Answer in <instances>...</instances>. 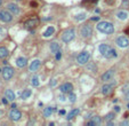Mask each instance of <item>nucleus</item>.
Returning <instances> with one entry per match:
<instances>
[{"instance_id": "1", "label": "nucleus", "mask_w": 129, "mask_h": 126, "mask_svg": "<svg viewBox=\"0 0 129 126\" xmlns=\"http://www.w3.org/2000/svg\"><path fill=\"white\" fill-rule=\"evenodd\" d=\"M97 30L102 33H105V35H111V33L114 32V25L110 22H106V21H102L100 22L98 24L96 25Z\"/></svg>"}, {"instance_id": "2", "label": "nucleus", "mask_w": 129, "mask_h": 126, "mask_svg": "<svg viewBox=\"0 0 129 126\" xmlns=\"http://www.w3.org/2000/svg\"><path fill=\"white\" fill-rule=\"evenodd\" d=\"M74 38H75V31H74V29H67V30H65L64 32L62 33V40L64 41L65 44L72 41Z\"/></svg>"}, {"instance_id": "3", "label": "nucleus", "mask_w": 129, "mask_h": 126, "mask_svg": "<svg viewBox=\"0 0 129 126\" xmlns=\"http://www.w3.org/2000/svg\"><path fill=\"white\" fill-rule=\"evenodd\" d=\"M80 35L82 38H89L93 35V25L88 24V23L82 25L80 29Z\"/></svg>"}, {"instance_id": "4", "label": "nucleus", "mask_w": 129, "mask_h": 126, "mask_svg": "<svg viewBox=\"0 0 129 126\" xmlns=\"http://www.w3.org/2000/svg\"><path fill=\"white\" fill-rule=\"evenodd\" d=\"M89 59H90V54H89V52L83 51L77 56V62H78L79 64H86L87 62L89 61Z\"/></svg>"}, {"instance_id": "5", "label": "nucleus", "mask_w": 129, "mask_h": 126, "mask_svg": "<svg viewBox=\"0 0 129 126\" xmlns=\"http://www.w3.org/2000/svg\"><path fill=\"white\" fill-rule=\"evenodd\" d=\"M0 21L5 22V23H9L13 21V14L9 11H0Z\"/></svg>"}, {"instance_id": "6", "label": "nucleus", "mask_w": 129, "mask_h": 126, "mask_svg": "<svg viewBox=\"0 0 129 126\" xmlns=\"http://www.w3.org/2000/svg\"><path fill=\"white\" fill-rule=\"evenodd\" d=\"M14 76V69L11 67H8V65H6L5 68L2 69V77L5 80H9L11 79Z\"/></svg>"}, {"instance_id": "7", "label": "nucleus", "mask_w": 129, "mask_h": 126, "mask_svg": "<svg viewBox=\"0 0 129 126\" xmlns=\"http://www.w3.org/2000/svg\"><path fill=\"white\" fill-rule=\"evenodd\" d=\"M116 44L121 48H126L129 46V39L125 36H121V37H118L116 39Z\"/></svg>"}, {"instance_id": "8", "label": "nucleus", "mask_w": 129, "mask_h": 126, "mask_svg": "<svg viewBox=\"0 0 129 126\" xmlns=\"http://www.w3.org/2000/svg\"><path fill=\"white\" fill-rule=\"evenodd\" d=\"M22 117V112L17 109H11L10 112H9V118H10L13 121H18Z\"/></svg>"}, {"instance_id": "9", "label": "nucleus", "mask_w": 129, "mask_h": 126, "mask_svg": "<svg viewBox=\"0 0 129 126\" xmlns=\"http://www.w3.org/2000/svg\"><path fill=\"white\" fill-rule=\"evenodd\" d=\"M72 89H73V85L71 83H64V84H62V85L59 86V91H61V93H63V94L71 93Z\"/></svg>"}, {"instance_id": "10", "label": "nucleus", "mask_w": 129, "mask_h": 126, "mask_svg": "<svg viewBox=\"0 0 129 126\" xmlns=\"http://www.w3.org/2000/svg\"><path fill=\"white\" fill-rule=\"evenodd\" d=\"M7 9H8L13 15H18V14L21 13V8H19L16 4H13V3H10V4L7 5Z\"/></svg>"}, {"instance_id": "11", "label": "nucleus", "mask_w": 129, "mask_h": 126, "mask_svg": "<svg viewBox=\"0 0 129 126\" xmlns=\"http://www.w3.org/2000/svg\"><path fill=\"white\" fill-rule=\"evenodd\" d=\"M38 24H39V20L38 19H31V20H27V21L25 22V28H26L27 30H31V29L37 27Z\"/></svg>"}, {"instance_id": "12", "label": "nucleus", "mask_w": 129, "mask_h": 126, "mask_svg": "<svg viewBox=\"0 0 129 126\" xmlns=\"http://www.w3.org/2000/svg\"><path fill=\"white\" fill-rule=\"evenodd\" d=\"M112 88H113V85L111 84H105V85L102 86V94L103 95H110L112 93Z\"/></svg>"}, {"instance_id": "13", "label": "nucleus", "mask_w": 129, "mask_h": 126, "mask_svg": "<svg viewBox=\"0 0 129 126\" xmlns=\"http://www.w3.org/2000/svg\"><path fill=\"white\" fill-rule=\"evenodd\" d=\"M41 65V61L40 60H34V61L31 62V64H30V71H32V72H35Z\"/></svg>"}, {"instance_id": "14", "label": "nucleus", "mask_w": 129, "mask_h": 126, "mask_svg": "<svg viewBox=\"0 0 129 126\" xmlns=\"http://www.w3.org/2000/svg\"><path fill=\"white\" fill-rule=\"evenodd\" d=\"M113 76H114V70H113V69L108 70V71H106V72L102 76V80H104V81L111 80V79L113 78Z\"/></svg>"}, {"instance_id": "15", "label": "nucleus", "mask_w": 129, "mask_h": 126, "mask_svg": "<svg viewBox=\"0 0 129 126\" xmlns=\"http://www.w3.org/2000/svg\"><path fill=\"white\" fill-rule=\"evenodd\" d=\"M101 124H102V118H101L100 116H95V117H93L92 120L88 121L87 125L88 126H94V125H101Z\"/></svg>"}, {"instance_id": "16", "label": "nucleus", "mask_w": 129, "mask_h": 126, "mask_svg": "<svg viewBox=\"0 0 129 126\" xmlns=\"http://www.w3.org/2000/svg\"><path fill=\"white\" fill-rule=\"evenodd\" d=\"M110 48H111V46H109L108 44H102V45L100 46V48H98V49H100V53L102 54L103 56H105Z\"/></svg>"}, {"instance_id": "17", "label": "nucleus", "mask_w": 129, "mask_h": 126, "mask_svg": "<svg viewBox=\"0 0 129 126\" xmlns=\"http://www.w3.org/2000/svg\"><path fill=\"white\" fill-rule=\"evenodd\" d=\"M26 64H27V59H25V57H18L16 60V65L18 68H24Z\"/></svg>"}, {"instance_id": "18", "label": "nucleus", "mask_w": 129, "mask_h": 126, "mask_svg": "<svg viewBox=\"0 0 129 126\" xmlns=\"http://www.w3.org/2000/svg\"><path fill=\"white\" fill-rule=\"evenodd\" d=\"M128 16H129V14L127 13L126 11H119L118 13H117V17H118L119 20H127L128 19Z\"/></svg>"}, {"instance_id": "19", "label": "nucleus", "mask_w": 129, "mask_h": 126, "mask_svg": "<svg viewBox=\"0 0 129 126\" xmlns=\"http://www.w3.org/2000/svg\"><path fill=\"white\" fill-rule=\"evenodd\" d=\"M5 96L9 100V101H14L15 100V93L11 89H6L5 91Z\"/></svg>"}, {"instance_id": "20", "label": "nucleus", "mask_w": 129, "mask_h": 126, "mask_svg": "<svg viewBox=\"0 0 129 126\" xmlns=\"http://www.w3.org/2000/svg\"><path fill=\"white\" fill-rule=\"evenodd\" d=\"M61 49V47H59V44L58 43H56V41H53V43L50 44V51H51V53H54V54H56L57 52Z\"/></svg>"}, {"instance_id": "21", "label": "nucleus", "mask_w": 129, "mask_h": 126, "mask_svg": "<svg viewBox=\"0 0 129 126\" xmlns=\"http://www.w3.org/2000/svg\"><path fill=\"white\" fill-rule=\"evenodd\" d=\"M54 32H55V28H54V27H48L46 31L43 32V37H45V38H48V37H50V36L54 35Z\"/></svg>"}, {"instance_id": "22", "label": "nucleus", "mask_w": 129, "mask_h": 126, "mask_svg": "<svg viewBox=\"0 0 129 126\" xmlns=\"http://www.w3.org/2000/svg\"><path fill=\"white\" fill-rule=\"evenodd\" d=\"M104 57H106V59H112V57H117V52H116V49L113 48V47H111Z\"/></svg>"}, {"instance_id": "23", "label": "nucleus", "mask_w": 129, "mask_h": 126, "mask_svg": "<svg viewBox=\"0 0 129 126\" xmlns=\"http://www.w3.org/2000/svg\"><path fill=\"white\" fill-rule=\"evenodd\" d=\"M79 112H80V110L79 109H73V110H71L70 112H69V115H67V120H71L73 117H75L77 115H79Z\"/></svg>"}, {"instance_id": "24", "label": "nucleus", "mask_w": 129, "mask_h": 126, "mask_svg": "<svg viewBox=\"0 0 129 126\" xmlns=\"http://www.w3.org/2000/svg\"><path fill=\"white\" fill-rule=\"evenodd\" d=\"M9 55V52L6 47H0V59H5Z\"/></svg>"}, {"instance_id": "25", "label": "nucleus", "mask_w": 129, "mask_h": 126, "mask_svg": "<svg viewBox=\"0 0 129 126\" xmlns=\"http://www.w3.org/2000/svg\"><path fill=\"white\" fill-rule=\"evenodd\" d=\"M54 108L53 107H47V108H45L43 109V116L45 117H50V115L53 113V111H54Z\"/></svg>"}, {"instance_id": "26", "label": "nucleus", "mask_w": 129, "mask_h": 126, "mask_svg": "<svg viewBox=\"0 0 129 126\" xmlns=\"http://www.w3.org/2000/svg\"><path fill=\"white\" fill-rule=\"evenodd\" d=\"M31 93H32V92H31V89H24V91H23V93H22V95H21V97H22V100H26L27 97L30 96V95H31Z\"/></svg>"}, {"instance_id": "27", "label": "nucleus", "mask_w": 129, "mask_h": 126, "mask_svg": "<svg viewBox=\"0 0 129 126\" xmlns=\"http://www.w3.org/2000/svg\"><path fill=\"white\" fill-rule=\"evenodd\" d=\"M31 84H32V86H34V87H38V86L40 85L39 77H38V76H34V77L32 78V81H31Z\"/></svg>"}, {"instance_id": "28", "label": "nucleus", "mask_w": 129, "mask_h": 126, "mask_svg": "<svg viewBox=\"0 0 129 126\" xmlns=\"http://www.w3.org/2000/svg\"><path fill=\"white\" fill-rule=\"evenodd\" d=\"M86 13H81V14H78V15H77V16L74 17L75 20H77V21H81V20H85L86 19Z\"/></svg>"}, {"instance_id": "29", "label": "nucleus", "mask_w": 129, "mask_h": 126, "mask_svg": "<svg viewBox=\"0 0 129 126\" xmlns=\"http://www.w3.org/2000/svg\"><path fill=\"white\" fill-rule=\"evenodd\" d=\"M122 92H124L125 94H128L129 93V83H127L126 85L122 87Z\"/></svg>"}, {"instance_id": "30", "label": "nucleus", "mask_w": 129, "mask_h": 126, "mask_svg": "<svg viewBox=\"0 0 129 126\" xmlns=\"http://www.w3.org/2000/svg\"><path fill=\"white\" fill-rule=\"evenodd\" d=\"M113 118H114V113H113V112L108 113V115L105 116V119H106V120H112Z\"/></svg>"}, {"instance_id": "31", "label": "nucleus", "mask_w": 129, "mask_h": 126, "mask_svg": "<svg viewBox=\"0 0 129 126\" xmlns=\"http://www.w3.org/2000/svg\"><path fill=\"white\" fill-rule=\"evenodd\" d=\"M69 99H70V102H75L77 96H75L74 93H72V92H71V93H70V97H69Z\"/></svg>"}, {"instance_id": "32", "label": "nucleus", "mask_w": 129, "mask_h": 126, "mask_svg": "<svg viewBox=\"0 0 129 126\" xmlns=\"http://www.w3.org/2000/svg\"><path fill=\"white\" fill-rule=\"evenodd\" d=\"M61 56H62V51L59 49V51L57 52L56 54H55V59H56V60H59V59H61Z\"/></svg>"}, {"instance_id": "33", "label": "nucleus", "mask_w": 129, "mask_h": 126, "mask_svg": "<svg viewBox=\"0 0 129 126\" xmlns=\"http://www.w3.org/2000/svg\"><path fill=\"white\" fill-rule=\"evenodd\" d=\"M56 83H57L56 79H51V81H50V86H51V87H54V86L56 85Z\"/></svg>"}, {"instance_id": "34", "label": "nucleus", "mask_w": 129, "mask_h": 126, "mask_svg": "<svg viewBox=\"0 0 129 126\" xmlns=\"http://www.w3.org/2000/svg\"><path fill=\"white\" fill-rule=\"evenodd\" d=\"M8 101H9V100L7 99V97H6V96L2 99V103H3V104H7V103H8Z\"/></svg>"}, {"instance_id": "35", "label": "nucleus", "mask_w": 129, "mask_h": 126, "mask_svg": "<svg viewBox=\"0 0 129 126\" xmlns=\"http://www.w3.org/2000/svg\"><path fill=\"white\" fill-rule=\"evenodd\" d=\"M128 5H129V0H125V1H124V5H122V6H124V7H127Z\"/></svg>"}, {"instance_id": "36", "label": "nucleus", "mask_w": 129, "mask_h": 126, "mask_svg": "<svg viewBox=\"0 0 129 126\" xmlns=\"http://www.w3.org/2000/svg\"><path fill=\"white\" fill-rule=\"evenodd\" d=\"M121 110V108L119 107V105H116V107H114V111H117V112H118V111H120Z\"/></svg>"}, {"instance_id": "37", "label": "nucleus", "mask_w": 129, "mask_h": 126, "mask_svg": "<svg viewBox=\"0 0 129 126\" xmlns=\"http://www.w3.org/2000/svg\"><path fill=\"white\" fill-rule=\"evenodd\" d=\"M65 113H66V111H65V110H59V115H65Z\"/></svg>"}, {"instance_id": "38", "label": "nucleus", "mask_w": 129, "mask_h": 126, "mask_svg": "<svg viewBox=\"0 0 129 126\" xmlns=\"http://www.w3.org/2000/svg\"><path fill=\"white\" fill-rule=\"evenodd\" d=\"M98 20H100V17H93L92 21H98Z\"/></svg>"}, {"instance_id": "39", "label": "nucleus", "mask_w": 129, "mask_h": 126, "mask_svg": "<svg viewBox=\"0 0 129 126\" xmlns=\"http://www.w3.org/2000/svg\"><path fill=\"white\" fill-rule=\"evenodd\" d=\"M15 108H16V104H15V103H13V104H11V109H15Z\"/></svg>"}, {"instance_id": "40", "label": "nucleus", "mask_w": 129, "mask_h": 126, "mask_svg": "<svg viewBox=\"0 0 129 126\" xmlns=\"http://www.w3.org/2000/svg\"><path fill=\"white\" fill-rule=\"evenodd\" d=\"M122 125H129V121H124V123H122Z\"/></svg>"}, {"instance_id": "41", "label": "nucleus", "mask_w": 129, "mask_h": 126, "mask_svg": "<svg viewBox=\"0 0 129 126\" xmlns=\"http://www.w3.org/2000/svg\"><path fill=\"white\" fill-rule=\"evenodd\" d=\"M61 100H62V101H64V100H65V96H63V95H62V96H61Z\"/></svg>"}, {"instance_id": "42", "label": "nucleus", "mask_w": 129, "mask_h": 126, "mask_svg": "<svg viewBox=\"0 0 129 126\" xmlns=\"http://www.w3.org/2000/svg\"><path fill=\"white\" fill-rule=\"evenodd\" d=\"M2 5V0H0V6Z\"/></svg>"}, {"instance_id": "43", "label": "nucleus", "mask_w": 129, "mask_h": 126, "mask_svg": "<svg viewBox=\"0 0 129 126\" xmlns=\"http://www.w3.org/2000/svg\"><path fill=\"white\" fill-rule=\"evenodd\" d=\"M127 99H128V100H129V93H128V94H127Z\"/></svg>"}, {"instance_id": "44", "label": "nucleus", "mask_w": 129, "mask_h": 126, "mask_svg": "<svg viewBox=\"0 0 129 126\" xmlns=\"http://www.w3.org/2000/svg\"><path fill=\"white\" fill-rule=\"evenodd\" d=\"M127 108H128V109H129V103H128V104H127Z\"/></svg>"}, {"instance_id": "45", "label": "nucleus", "mask_w": 129, "mask_h": 126, "mask_svg": "<svg viewBox=\"0 0 129 126\" xmlns=\"http://www.w3.org/2000/svg\"><path fill=\"white\" fill-rule=\"evenodd\" d=\"M0 72H2V70H1V69H0Z\"/></svg>"}, {"instance_id": "46", "label": "nucleus", "mask_w": 129, "mask_h": 126, "mask_svg": "<svg viewBox=\"0 0 129 126\" xmlns=\"http://www.w3.org/2000/svg\"><path fill=\"white\" fill-rule=\"evenodd\" d=\"M85 1H90V0H85Z\"/></svg>"}, {"instance_id": "47", "label": "nucleus", "mask_w": 129, "mask_h": 126, "mask_svg": "<svg viewBox=\"0 0 129 126\" xmlns=\"http://www.w3.org/2000/svg\"><path fill=\"white\" fill-rule=\"evenodd\" d=\"M0 33H1V28H0Z\"/></svg>"}]
</instances>
